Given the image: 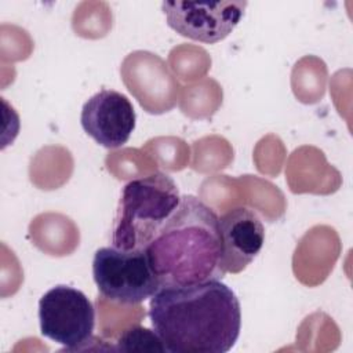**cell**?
Listing matches in <instances>:
<instances>
[{
  "mask_svg": "<svg viewBox=\"0 0 353 353\" xmlns=\"http://www.w3.org/2000/svg\"><path fill=\"white\" fill-rule=\"evenodd\" d=\"M149 319L170 353H226L241 330L239 298L221 280L159 288Z\"/></svg>",
  "mask_w": 353,
  "mask_h": 353,
  "instance_id": "1",
  "label": "cell"
},
{
  "mask_svg": "<svg viewBox=\"0 0 353 353\" xmlns=\"http://www.w3.org/2000/svg\"><path fill=\"white\" fill-rule=\"evenodd\" d=\"M221 234L218 215L193 194L181 203L145 252L160 288L221 280Z\"/></svg>",
  "mask_w": 353,
  "mask_h": 353,
  "instance_id": "2",
  "label": "cell"
},
{
  "mask_svg": "<svg viewBox=\"0 0 353 353\" xmlns=\"http://www.w3.org/2000/svg\"><path fill=\"white\" fill-rule=\"evenodd\" d=\"M181 203L176 183L164 172L130 181L121 192L112 230L113 247L145 250Z\"/></svg>",
  "mask_w": 353,
  "mask_h": 353,
  "instance_id": "3",
  "label": "cell"
},
{
  "mask_svg": "<svg viewBox=\"0 0 353 353\" xmlns=\"http://www.w3.org/2000/svg\"><path fill=\"white\" fill-rule=\"evenodd\" d=\"M92 277L99 294L121 305H137L160 288L145 250L98 248L92 258Z\"/></svg>",
  "mask_w": 353,
  "mask_h": 353,
  "instance_id": "4",
  "label": "cell"
},
{
  "mask_svg": "<svg viewBox=\"0 0 353 353\" xmlns=\"http://www.w3.org/2000/svg\"><path fill=\"white\" fill-rule=\"evenodd\" d=\"M39 321L43 336L65 350H79L92 339L95 307L83 291L59 284L40 298Z\"/></svg>",
  "mask_w": 353,
  "mask_h": 353,
  "instance_id": "5",
  "label": "cell"
},
{
  "mask_svg": "<svg viewBox=\"0 0 353 353\" xmlns=\"http://www.w3.org/2000/svg\"><path fill=\"white\" fill-rule=\"evenodd\" d=\"M247 1H164L168 26L190 40L214 44L240 22Z\"/></svg>",
  "mask_w": 353,
  "mask_h": 353,
  "instance_id": "6",
  "label": "cell"
},
{
  "mask_svg": "<svg viewBox=\"0 0 353 353\" xmlns=\"http://www.w3.org/2000/svg\"><path fill=\"white\" fill-rule=\"evenodd\" d=\"M137 114L131 101L114 90H101L83 105L80 123L87 135L98 145L116 149L127 143Z\"/></svg>",
  "mask_w": 353,
  "mask_h": 353,
  "instance_id": "7",
  "label": "cell"
},
{
  "mask_svg": "<svg viewBox=\"0 0 353 353\" xmlns=\"http://www.w3.org/2000/svg\"><path fill=\"white\" fill-rule=\"evenodd\" d=\"M218 226L222 272H243L263 247L265 228L262 221L252 210L236 207L218 216Z\"/></svg>",
  "mask_w": 353,
  "mask_h": 353,
  "instance_id": "8",
  "label": "cell"
},
{
  "mask_svg": "<svg viewBox=\"0 0 353 353\" xmlns=\"http://www.w3.org/2000/svg\"><path fill=\"white\" fill-rule=\"evenodd\" d=\"M116 350L121 352H131V350H157V352H167L161 338L156 334V331L143 328V327H130L124 330L117 342Z\"/></svg>",
  "mask_w": 353,
  "mask_h": 353,
  "instance_id": "9",
  "label": "cell"
}]
</instances>
